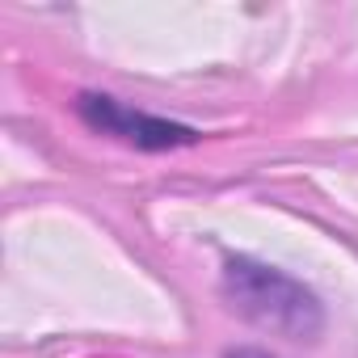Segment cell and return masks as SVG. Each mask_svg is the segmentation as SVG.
Wrapping results in <instances>:
<instances>
[{
	"label": "cell",
	"mask_w": 358,
	"mask_h": 358,
	"mask_svg": "<svg viewBox=\"0 0 358 358\" xmlns=\"http://www.w3.org/2000/svg\"><path fill=\"white\" fill-rule=\"evenodd\" d=\"M224 295L249 324L291 337V341H316L324 324L320 303L303 282L249 257H232L224 266Z\"/></svg>",
	"instance_id": "1"
},
{
	"label": "cell",
	"mask_w": 358,
	"mask_h": 358,
	"mask_svg": "<svg viewBox=\"0 0 358 358\" xmlns=\"http://www.w3.org/2000/svg\"><path fill=\"white\" fill-rule=\"evenodd\" d=\"M80 118L101 131V135H118L135 148H148V152H160V148H182V143H194L199 131L190 127H177V122H164V118H152V114H139V110H127L122 101L114 97H101V93H85L76 101Z\"/></svg>",
	"instance_id": "2"
},
{
	"label": "cell",
	"mask_w": 358,
	"mask_h": 358,
	"mask_svg": "<svg viewBox=\"0 0 358 358\" xmlns=\"http://www.w3.org/2000/svg\"><path fill=\"white\" fill-rule=\"evenodd\" d=\"M228 358H270V354H262V350H232Z\"/></svg>",
	"instance_id": "3"
}]
</instances>
